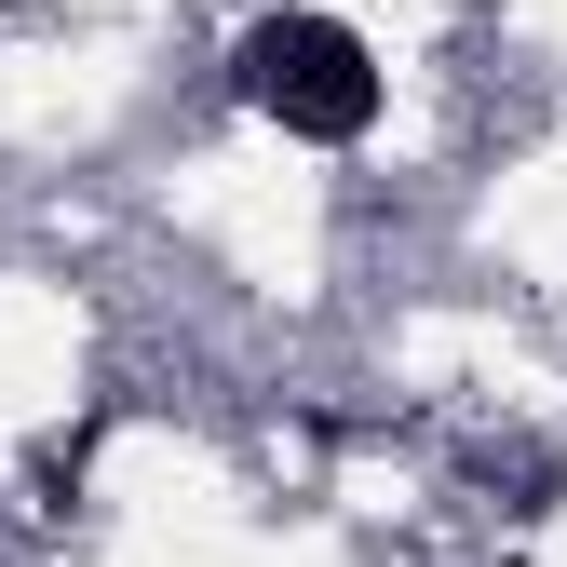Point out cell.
Instances as JSON below:
<instances>
[{"instance_id": "6da1fadb", "label": "cell", "mask_w": 567, "mask_h": 567, "mask_svg": "<svg viewBox=\"0 0 567 567\" xmlns=\"http://www.w3.org/2000/svg\"><path fill=\"white\" fill-rule=\"evenodd\" d=\"M230 95L270 109L284 135H365L379 122V68H365V41H351L338 14H270L230 54Z\"/></svg>"}]
</instances>
